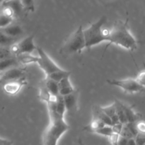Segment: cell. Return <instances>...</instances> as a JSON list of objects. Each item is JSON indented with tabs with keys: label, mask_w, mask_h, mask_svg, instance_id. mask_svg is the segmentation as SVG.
<instances>
[{
	"label": "cell",
	"mask_w": 145,
	"mask_h": 145,
	"mask_svg": "<svg viewBox=\"0 0 145 145\" xmlns=\"http://www.w3.org/2000/svg\"><path fill=\"white\" fill-rule=\"evenodd\" d=\"M109 43L106 50L111 44L118 45L130 51L137 48V41L127 28V21H117L110 29Z\"/></svg>",
	"instance_id": "6da1fadb"
},
{
	"label": "cell",
	"mask_w": 145,
	"mask_h": 145,
	"mask_svg": "<svg viewBox=\"0 0 145 145\" xmlns=\"http://www.w3.org/2000/svg\"><path fill=\"white\" fill-rule=\"evenodd\" d=\"M50 122L44 134L42 143L45 145H55L70 127L65 122L64 116H59L55 110H49Z\"/></svg>",
	"instance_id": "7a4b0ae2"
},
{
	"label": "cell",
	"mask_w": 145,
	"mask_h": 145,
	"mask_svg": "<svg viewBox=\"0 0 145 145\" xmlns=\"http://www.w3.org/2000/svg\"><path fill=\"white\" fill-rule=\"evenodd\" d=\"M106 21L107 18L103 16L89 28L84 30L86 49L90 50L92 47L103 42H109L110 30L104 28Z\"/></svg>",
	"instance_id": "3957f363"
},
{
	"label": "cell",
	"mask_w": 145,
	"mask_h": 145,
	"mask_svg": "<svg viewBox=\"0 0 145 145\" xmlns=\"http://www.w3.org/2000/svg\"><path fill=\"white\" fill-rule=\"evenodd\" d=\"M84 49H86L84 29L82 25H79L74 32L72 33L67 38L60 49L62 55H74L80 53Z\"/></svg>",
	"instance_id": "277c9868"
},
{
	"label": "cell",
	"mask_w": 145,
	"mask_h": 145,
	"mask_svg": "<svg viewBox=\"0 0 145 145\" xmlns=\"http://www.w3.org/2000/svg\"><path fill=\"white\" fill-rule=\"evenodd\" d=\"M106 82L108 84L118 86L128 93H140L145 89L137 82L136 78H128L125 79H108Z\"/></svg>",
	"instance_id": "5b68a950"
},
{
	"label": "cell",
	"mask_w": 145,
	"mask_h": 145,
	"mask_svg": "<svg viewBox=\"0 0 145 145\" xmlns=\"http://www.w3.org/2000/svg\"><path fill=\"white\" fill-rule=\"evenodd\" d=\"M37 48L34 43V35H28L18 42H14L10 46V52L16 57L21 54H32Z\"/></svg>",
	"instance_id": "8992f818"
},
{
	"label": "cell",
	"mask_w": 145,
	"mask_h": 145,
	"mask_svg": "<svg viewBox=\"0 0 145 145\" xmlns=\"http://www.w3.org/2000/svg\"><path fill=\"white\" fill-rule=\"evenodd\" d=\"M37 52L38 53V56L40 57V59L38 62V65L41 68L45 76L49 75L56 71L60 70L62 68L59 67L48 55L46 52L43 50L41 48H37Z\"/></svg>",
	"instance_id": "52a82bcc"
},
{
	"label": "cell",
	"mask_w": 145,
	"mask_h": 145,
	"mask_svg": "<svg viewBox=\"0 0 145 145\" xmlns=\"http://www.w3.org/2000/svg\"><path fill=\"white\" fill-rule=\"evenodd\" d=\"M26 84V79L25 77H23L21 79H16V80H11L4 82L3 89H4L5 93H7V94L14 96V95L17 94L21 91V88Z\"/></svg>",
	"instance_id": "ba28073f"
},
{
	"label": "cell",
	"mask_w": 145,
	"mask_h": 145,
	"mask_svg": "<svg viewBox=\"0 0 145 145\" xmlns=\"http://www.w3.org/2000/svg\"><path fill=\"white\" fill-rule=\"evenodd\" d=\"M66 106L67 113L69 115H73L78 110V101H79V91L75 90L72 93L63 96Z\"/></svg>",
	"instance_id": "9c48e42d"
},
{
	"label": "cell",
	"mask_w": 145,
	"mask_h": 145,
	"mask_svg": "<svg viewBox=\"0 0 145 145\" xmlns=\"http://www.w3.org/2000/svg\"><path fill=\"white\" fill-rule=\"evenodd\" d=\"M24 70L18 67H13L7 69L4 72H1V77L0 82H6L11 80L21 79L24 77Z\"/></svg>",
	"instance_id": "30bf717a"
},
{
	"label": "cell",
	"mask_w": 145,
	"mask_h": 145,
	"mask_svg": "<svg viewBox=\"0 0 145 145\" xmlns=\"http://www.w3.org/2000/svg\"><path fill=\"white\" fill-rule=\"evenodd\" d=\"M15 17L14 11L8 6L4 5L0 11V29L6 28L13 23Z\"/></svg>",
	"instance_id": "8fae6325"
},
{
	"label": "cell",
	"mask_w": 145,
	"mask_h": 145,
	"mask_svg": "<svg viewBox=\"0 0 145 145\" xmlns=\"http://www.w3.org/2000/svg\"><path fill=\"white\" fill-rule=\"evenodd\" d=\"M58 85H59V94L62 96H67V95L72 93L76 90L73 85L71 84L70 80H69V76L64 78L62 80L59 81L58 82Z\"/></svg>",
	"instance_id": "7c38bea8"
},
{
	"label": "cell",
	"mask_w": 145,
	"mask_h": 145,
	"mask_svg": "<svg viewBox=\"0 0 145 145\" xmlns=\"http://www.w3.org/2000/svg\"><path fill=\"white\" fill-rule=\"evenodd\" d=\"M1 31L8 36L14 38H17V37L20 36V35L24 33V31H23L22 28L18 24H11L9 25L6 27V28L1 29Z\"/></svg>",
	"instance_id": "4fadbf2b"
},
{
	"label": "cell",
	"mask_w": 145,
	"mask_h": 145,
	"mask_svg": "<svg viewBox=\"0 0 145 145\" xmlns=\"http://www.w3.org/2000/svg\"><path fill=\"white\" fill-rule=\"evenodd\" d=\"M120 103L122 107H123V110H124L125 113L127 122L128 123H135V122H137L139 119V115L133 110V108L130 107L129 105L125 104V103H123L121 101H120Z\"/></svg>",
	"instance_id": "5bb4252c"
},
{
	"label": "cell",
	"mask_w": 145,
	"mask_h": 145,
	"mask_svg": "<svg viewBox=\"0 0 145 145\" xmlns=\"http://www.w3.org/2000/svg\"><path fill=\"white\" fill-rule=\"evenodd\" d=\"M93 116L95 117H97L99 118H100L101 120H103L106 125H113V123L112 122L111 119L109 118V116L103 111V110L102 109V108L101 106H95L93 107Z\"/></svg>",
	"instance_id": "9a60e30c"
},
{
	"label": "cell",
	"mask_w": 145,
	"mask_h": 145,
	"mask_svg": "<svg viewBox=\"0 0 145 145\" xmlns=\"http://www.w3.org/2000/svg\"><path fill=\"white\" fill-rule=\"evenodd\" d=\"M43 82L46 88L48 89V91L52 96H57L59 95V85H58L57 82L52 79H50V78L45 77L43 80Z\"/></svg>",
	"instance_id": "2e32d148"
},
{
	"label": "cell",
	"mask_w": 145,
	"mask_h": 145,
	"mask_svg": "<svg viewBox=\"0 0 145 145\" xmlns=\"http://www.w3.org/2000/svg\"><path fill=\"white\" fill-rule=\"evenodd\" d=\"M19 62L16 57H8L5 59H0V72H3L9 68L13 67H16L18 65Z\"/></svg>",
	"instance_id": "e0dca14e"
},
{
	"label": "cell",
	"mask_w": 145,
	"mask_h": 145,
	"mask_svg": "<svg viewBox=\"0 0 145 145\" xmlns=\"http://www.w3.org/2000/svg\"><path fill=\"white\" fill-rule=\"evenodd\" d=\"M101 108L103 110V111H104L105 113L109 116V118L111 119L113 125L120 123V120H119L117 112H116V105H115V103H113V104L110 105V106H106V107H101Z\"/></svg>",
	"instance_id": "ac0fdd59"
},
{
	"label": "cell",
	"mask_w": 145,
	"mask_h": 145,
	"mask_svg": "<svg viewBox=\"0 0 145 145\" xmlns=\"http://www.w3.org/2000/svg\"><path fill=\"white\" fill-rule=\"evenodd\" d=\"M16 58L20 64L24 65L31 63H38L40 59L39 56H33L31 54H21L17 56Z\"/></svg>",
	"instance_id": "d6986e66"
},
{
	"label": "cell",
	"mask_w": 145,
	"mask_h": 145,
	"mask_svg": "<svg viewBox=\"0 0 145 145\" xmlns=\"http://www.w3.org/2000/svg\"><path fill=\"white\" fill-rule=\"evenodd\" d=\"M105 125H106V124L103 120H101L99 118L93 116L90 124L88 126H86V127H84V130L87 131L88 133H92V132L97 130V129L104 127Z\"/></svg>",
	"instance_id": "ffe728a7"
},
{
	"label": "cell",
	"mask_w": 145,
	"mask_h": 145,
	"mask_svg": "<svg viewBox=\"0 0 145 145\" xmlns=\"http://www.w3.org/2000/svg\"><path fill=\"white\" fill-rule=\"evenodd\" d=\"M3 4H4V5H7L11 7V9L14 11L15 16L20 15L23 10L24 9V7L21 3V0H11V1H7V2L3 3Z\"/></svg>",
	"instance_id": "44dd1931"
},
{
	"label": "cell",
	"mask_w": 145,
	"mask_h": 145,
	"mask_svg": "<svg viewBox=\"0 0 145 145\" xmlns=\"http://www.w3.org/2000/svg\"><path fill=\"white\" fill-rule=\"evenodd\" d=\"M55 112L58 115L62 116H65V113L67 112L64 97L60 94L57 96L56 102H55Z\"/></svg>",
	"instance_id": "7402d4cb"
},
{
	"label": "cell",
	"mask_w": 145,
	"mask_h": 145,
	"mask_svg": "<svg viewBox=\"0 0 145 145\" xmlns=\"http://www.w3.org/2000/svg\"><path fill=\"white\" fill-rule=\"evenodd\" d=\"M71 74H72L71 72L64 70V69H60V70L56 71V72H53V73L47 75V76H45V77L50 78V79H53V80L56 81V82H59V81L62 80L64 78L67 77V76H70Z\"/></svg>",
	"instance_id": "603a6c76"
},
{
	"label": "cell",
	"mask_w": 145,
	"mask_h": 145,
	"mask_svg": "<svg viewBox=\"0 0 145 145\" xmlns=\"http://www.w3.org/2000/svg\"><path fill=\"white\" fill-rule=\"evenodd\" d=\"M114 103L115 105H116V112H117L119 120H120V123H123V124H126V123H128L127 120V118H126L125 113L124 112V110H123V107H122L120 103V101L116 100Z\"/></svg>",
	"instance_id": "cb8c5ba5"
},
{
	"label": "cell",
	"mask_w": 145,
	"mask_h": 145,
	"mask_svg": "<svg viewBox=\"0 0 145 145\" xmlns=\"http://www.w3.org/2000/svg\"><path fill=\"white\" fill-rule=\"evenodd\" d=\"M40 99L42 101H44L45 102H46L47 103L50 101V99H52V95L50 93V92L48 91V89L45 86V84L42 82V84H41L40 87Z\"/></svg>",
	"instance_id": "d4e9b609"
},
{
	"label": "cell",
	"mask_w": 145,
	"mask_h": 145,
	"mask_svg": "<svg viewBox=\"0 0 145 145\" xmlns=\"http://www.w3.org/2000/svg\"><path fill=\"white\" fill-rule=\"evenodd\" d=\"M91 133H96V134L99 135L104 136V137H108L110 136L112 133H113V126L111 125H105L104 127H101V128L97 129V130H94Z\"/></svg>",
	"instance_id": "484cf974"
},
{
	"label": "cell",
	"mask_w": 145,
	"mask_h": 145,
	"mask_svg": "<svg viewBox=\"0 0 145 145\" xmlns=\"http://www.w3.org/2000/svg\"><path fill=\"white\" fill-rule=\"evenodd\" d=\"M14 41H15V38L8 36L4 33L0 31V45L1 46L11 45L14 43Z\"/></svg>",
	"instance_id": "4316f807"
},
{
	"label": "cell",
	"mask_w": 145,
	"mask_h": 145,
	"mask_svg": "<svg viewBox=\"0 0 145 145\" xmlns=\"http://www.w3.org/2000/svg\"><path fill=\"white\" fill-rule=\"evenodd\" d=\"M24 9L33 10L34 8V0H21Z\"/></svg>",
	"instance_id": "83f0119b"
},
{
	"label": "cell",
	"mask_w": 145,
	"mask_h": 145,
	"mask_svg": "<svg viewBox=\"0 0 145 145\" xmlns=\"http://www.w3.org/2000/svg\"><path fill=\"white\" fill-rule=\"evenodd\" d=\"M136 128H137V133L140 134L145 135V121H137L135 123Z\"/></svg>",
	"instance_id": "f1b7e54d"
},
{
	"label": "cell",
	"mask_w": 145,
	"mask_h": 145,
	"mask_svg": "<svg viewBox=\"0 0 145 145\" xmlns=\"http://www.w3.org/2000/svg\"><path fill=\"white\" fill-rule=\"evenodd\" d=\"M120 135L118 134V133H112L110 136L108 137L109 142H110L111 144H118L119 138H120Z\"/></svg>",
	"instance_id": "f546056e"
},
{
	"label": "cell",
	"mask_w": 145,
	"mask_h": 145,
	"mask_svg": "<svg viewBox=\"0 0 145 145\" xmlns=\"http://www.w3.org/2000/svg\"><path fill=\"white\" fill-rule=\"evenodd\" d=\"M136 79L143 87L145 88V70L140 72L136 76Z\"/></svg>",
	"instance_id": "4dcf8cb0"
},
{
	"label": "cell",
	"mask_w": 145,
	"mask_h": 145,
	"mask_svg": "<svg viewBox=\"0 0 145 145\" xmlns=\"http://www.w3.org/2000/svg\"><path fill=\"white\" fill-rule=\"evenodd\" d=\"M136 141V144L137 145H143L145 144V135L138 134L135 137Z\"/></svg>",
	"instance_id": "1f68e13d"
},
{
	"label": "cell",
	"mask_w": 145,
	"mask_h": 145,
	"mask_svg": "<svg viewBox=\"0 0 145 145\" xmlns=\"http://www.w3.org/2000/svg\"><path fill=\"white\" fill-rule=\"evenodd\" d=\"M127 141H128V138L123 137V136L122 135H120V138H119L118 144L127 145Z\"/></svg>",
	"instance_id": "d6a6232c"
},
{
	"label": "cell",
	"mask_w": 145,
	"mask_h": 145,
	"mask_svg": "<svg viewBox=\"0 0 145 145\" xmlns=\"http://www.w3.org/2000/svg\"><path fill=\"white\" fill-rule=\"evenodd\" d=\"M11 144H13V142L11 141H10V140L0 138V145H9Z\"/></svg>",
	"instance_id": "836d02e7"
},
{
	"label": "cell",
	"mask_w": 145,
	"mask_h": 145,
	"mask_svg": "<svg viewBox=\"0 0 145 145\" xmlns=\"http://www.w3.org/2000/svg\"><path fill=\"white\" fill-rule=\"evenodd\" d=\"M11 1V0H4V2H3V3L7 2V1Z\"/></svg>",
	"instance_id": "e575fe53"
},
{
	"label": "cell",
	"mask_w": 145,
	"mask_h": 145,
	"mask_svg": "<svg viewBox=\"0 0 145 145\" xmlns=\"http://www.w3.org/2000/svg\"><path fill=\"white\" fill-rule=\"evenodd\" d=\"M1 72H0V81H1Z\"/></svg>",
	"instance_id": "d590c367"
},
{
	"label": "cell",
	"mask_w": 145,
	"mask_h": 145,
	"mask_svg": "<svg viewBox=\"0 0 145 145\" xmlns=\"http://www.w3.org/2000/svg\"><path fill=\"white\" fill-rule=\"evenodd\" d=\"M1 4H3V1H1V0H0V5H1Z\"/></svg>",
	"instance_id": "8d00e7d4"
},
{
	"label": "cell",
	"mask_w": 145,
	"mask_h": 145,
	"mask_svg": "<svg viewBox=\"0 0 145 145\" xmlns=\"http://www.w3.org/2000/svg\"><path fill=\"white\" fill-rule=\"evenodd\" d=\"M1 1H3V2H4V0H1Z\"/></svg>",
	"instance_id": "74e56055"
}]
</instances>
